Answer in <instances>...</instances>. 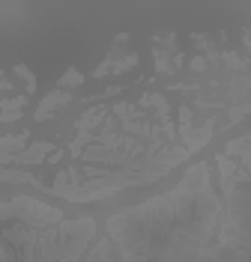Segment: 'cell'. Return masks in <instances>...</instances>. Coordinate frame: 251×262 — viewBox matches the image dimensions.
Wrapping results in <instances>:
<instances>
[{"mask_svg":"<svg viewBox=\"0 0 251 262\" xmlns=\"http://www.w3.org/2000/svg\"><path fill=\"white\" fill-rule=\"evenodd\" d=\"M93 143H96V134H93V131H78L75 140L69 143V155H72V158H81V152L87 146H93Z\"/></svg>","mask_w":251,"mask_h":262,"instance_id":"cell-9","label":"cell"},{"mask_svg":"<svg viewBox=\"0 0 251 262\" xmlns=\"http://www.w3.org/2000/svg\"><path fill=\"white\" fill-rule=\"evenodd\" d=\"M191 122H195V111L188 104H183L180 107V125H191Z\"/></svg>","mask_w":251,"mask_h":262,"instance_id":"cell-17","label":"cell"},{"mask_svg":"<svg viewBox=\"0 0 251 262\" xmlns=\"http://www.w3.org/2000/svg\"><path fill=\"white\" fill-rule=\"evenodd\" d=\"M152 54H156V72H159V75H173V72H177L173 60H170L162 48H152Z\"/></svg>","mask_w":251,"mask_h":262,"instance_id":"cell-11","label":"cell"},{"mask_svg":"<svg viewBox=\"0 0 251 262\" xmlns=\"http://www.w3.org/2000/svg\"><path fill=\"white\" fill-rule=\"evenodd\" d=\"M3 221H18L27 227H57L63 224V209L45 206L33 196H15L9 203H0V224Z\"/></svg>","mask_w":251,"mask_h":262,"instance_id":"cell-1","label":"cell"},{"mask_svg":"<svg viewBox=\"0 0 251 262\" xmlns=\"http://www.w3.org/2000/svg\"><path fill=\"white\" fill-rule=\"evenodd\" d=\"M218 60H224V66H227L230 72H242V69H245V63H248V60H242V57H239L236 51H224V54H221Z\"/></svg>","mask_w":251,"mask_h":262,"instance_id":"cell-14","label":"cell"},{"mask_svg":"<svg viewBox=\"0 0 251 262\" xmlns=\"http://www.w3.org/2000/svg\"><path fill=\"white\" fill-rule=\"evenodd\" d=\"M72 104V93L66 90H54L48 96L39 101V107L33 111V119L36 122H45V119H54V116L60 114V107H69Z\"/></svg>","mask_w":251,"mask_h":262,"instance_id":"cell-3","label":"cell"},{"mask_svg":"<svg viewBox=\"0 0 251 262\" xmlns=\"http://www.w3.org/2000/svg\"><path fill=\"white\" fill-rule=\"evenodd\" d=\"M84 83V72H78V69H75V66H69L66 72H63V75H60V81H57V90H75V86H81Z\"/></svg>","mask_w":251,"mask_h":262,"instance_id":"cell-10","label":"cell"},{"mask_svg":"<svg viewBox=\"0 0 251 262\" xmlns=\"http://www.w3.org/2000/svg\"><path fill=\"white\" fill-rule=\"evenodd\" d=\"M213 131H216V119H206L201 128H195V125H180V140H183V146L188 155H198L209 140H213Z\"/></svg>","mask_w":251,"mask_h":262,"instance_id":"cell-2","label":"cell"},{"mask_svg":"<svg viewBox=\"0 0 251 262\" xmlns=\"http://www.w3.org/2000/svg\"><path fill=\"white\" fill-rule=\"evenodd\" d=\"M138 60H141V57H138V54H126V57H123V60H114V69H111V75H123V72H129V69H134V66H138Z\"/></svg>","mask_w":251,"mask_h":262,"instance_id":"cell-13","label":"cell"},{"mask_svg":"<svg viewBox=\"0 0 251 262\" xmlns=\"http://www.w3.org/2000/svg\"><path fill=\"white\" fill-rule=\"evenodd\" d=\"M242 45L251 51V27H245V30H242Z\"/></svg>","mask_w":251,"mask_h":262,"instance_id":"cell-21","label":"cell"},{"mask_svg":"<svg viewBox=\"0 0 251 262\" xmlns=\"http://www.w3.org/2000/svg\"><path fill=\"white\" fill-rule=\"evenodd\" d=\"M24 107H27V96H15V98L0 101V122H15V119H21Z\"/></svg>","mask_w":251,"mask_h":262,"instance_id":"cell-7","label":"cell"},{"mask_svg":"<svg viewBox=\"0 0 251 262\" xmlns=\"http://www.w3.org/2000/svg\"><path fill=\"white\" fill-rule=\"evenodd\" d=\"M245 146H248V140H245V137H239V140H230V143L224 146V155H242V152H245Z\"/></svg>","mask_w":251,"mask_h":262,"instance_id":"cell-15","label":"cell"},{"mask_svg":"<svg viewBox=\"0 0 251 262\" xmlns=\"http://www.w3.org/2000/svg\"><path fill=\"white\" fill-rule=\"evenodd\" d=\"M51 152H54V146L45 143V140H39V143H30L24 152H18L15 158H12V164H15V167H33V164L48 161Z\"/></svg>","mask_w":251,"mask_h":262,"instance_id":"cell-5","label":"cell"},{"mask_svg":"<svg viewBox=\"0 0 251 262\" xmlns=\"http://www.w3.org/2000/svg\"><path fill=\"white\" fill-rule=\"evenodd\" d=\"M108 116H111V107L96 104V107L84 111V114L75 119V128H78V131H93V134H96V128H102V125H105V119H108Z\"/></svg>","mask_w":251,"mask_h":262,"instance_id":"cell-6","label":"cell"},{"mask_svg":"<svg viewBox=\"0 0 251 262\" xmlns=\"http://www.w3.org/2000/svg\"><path fill=\"white\" fill-rule=\"evenodd\" d=\"M12 72H15V75H18L24 83H27V86H24V90H27V96H30V93H36V75L27 69V66H24V63H15V66H12Z\"/></svg>","mask_w":251,"mask_h":262,"instance_id":"cell-12","label":"cell"},{"mask_svg":"<svg viewBox=\"0 0 251 262\" xmlns=\"http://www.w3.org/2000/svg\"><path fill=\"white\" fill-rule=\"evenodd\" d=\"M191 72H206V69H209V60H206V57H191Z\"/></svg>","mask_w":251,"mask_h":262,"instance_id":"cell-18","label":"cell"},{"mask_svg":"<svg viewBox=\"0 0 251 262\" xmlns=\"http://www.w3.org/2000/svg\"><path fill=\"white\" fill-rule=\"evenodd\" d=\"M0 182H27L36 188H45V182L36 179L33 173H24V170H9V167H0Z\"/></svg>","mask_w":251,"mask_h":262,"instance_id":"cell-8","label":"cell"},{"mask_svg":"<svg viewBox=\"0 0 251 262\" xmlns=\"http://www.w3.org/2000/svg\"><path fill=\"white\" fill-rule=\"evenodd\" d=\"M191 39H195V45H198L201 51H209V36H203V33H195Z\"/></svg>","mask_w":251,"mask_h":262,"instance_id":"cell-20","label":"cell"},{"mask_svg":"<svg viewBox=\"0 0 251 262\" xmlns=\"http://www.w3.org/2000/svg\"><path fill=\"white\" fill-rule=\"evenodd\" d=\"M239 119H245V114H242V107L236 104V107H230V114H227V125H236Z\"/></svg>","mask_w":251,"mask_h":262,"instance_id":"cell-19","label":"cell"},{"mask_svg":"<svg viewBox=\"0 0 251 262\" xmlns=\"http://www.w3.org/2000/svg\"><path fill=\"white\" fill-rule=\"evenodd\" d=\"M30 143V131H21V134H9V137H0V167L12 164L18 152H24Z\"/></svg>","mask_w":251,"mask_h":262,"instance_id":"cell-4","label":"cell"},{"mask_svg":"<svg viewBox=\"0 0 251 262\" xmlns=\"http://www.w3.org/2000/svg\"><path fill=\"white\" fill-rule=\"evenodd\" d=\"M111 69H114V60H102L96 66V72H93V78H105V75H111Z\"/></svg>","mask_w":251,"mask_h":262,"instance_id":"cell-16","label":"cell"}]
</instances>
